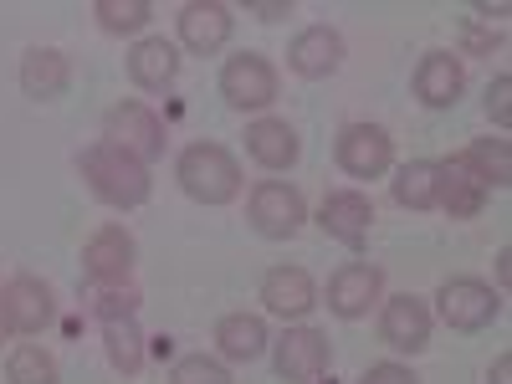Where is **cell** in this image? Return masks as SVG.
<instances>
[{"label":"cell","instance_id":"4dcf8cb0","mask_svg":"<svg viewBox=\"0 0 512 384\" xmlns=\"http://www.w3.org/2000/svg\"><path fill=\"white\" fill-rule=\"evenodd\" d=\"M359 384H420L405 364H374V369H364V379Z\"/></svg>","mask_w":512,"mask_h":384},{"label":"cell","instance_id":"8fae6325","mask_svg":"<svg viewBox=\"0 0 512 384\" xmlns=\"http://www.w3.org/2000/svg\"><path fill=\"white\" fill-rule=\"evenodd\" d=\"M0 313H6L11 333H41L52 323V292L47 282H36V277H11L6 287H0Z\"/></svg>","mask_w":512,"mask_h":384},{"label":"cell","instance_id":"d6986e66","mask_svg":"<svg viewBox=\"0 0 512 384\" xmlns=\"http://www.w3.org/2000/svg\"><path fill=\"white\" fill-rule=\"evenodd\" d=\"M128 77H134L139 88H149V93H164L169 82L180 77V52L169 47L164 36H149V41H139V47L128 52Z\"/></svg>","mask_w":512,"mask_h":384},{"label":"cell","instance_id":"ffe728a7","mask_svg":"<svg viewBox=\"0 0 512 384\" xmlns=\"http://www.w3.org/2000/svg\"><path fill=\"white\" fill-rule=\"evenodd\" d=\"M246 154L262 164V169H287L297 164V134H292V123L282 118H256L246 128Z\"/></svg>","mask_w":512,"mask_h":384},{"label":"cell","instance_id":"ac0fdd59","mask_svg":"<svg viewBox=\"0 0 512 384\" xmlns=\"http://www.w3.org/2000/svg\"><path fill=\"white\" fill-rule=\"evenodd\" d=\"M287 62H292L297 77H328V72H338V62H344V36L328 31V26H308L292 41Z\"/></svg>","mask_w":512,"mask_h":384},{"label":"cell","instance_id":"44dd1931","mask_svg":"<svg viewBox=\"0 0 512 384\" xmlns=\"http://www.w3.org/2000/svg\"><path fill=\"white\" fill-rule=\"evenodd\" d=\"M67 57L62 52H52V47H36V52H26L21 57V93L26 98H62L67 93Z\"/></svg>","mask_w":512,"mask_h":384},{"label":"cell","instance_id":"3957f363","mask_svg":"<svg viewBox=\"0 0 512 384\" xmlns=\"http://www.w3.org/2000/svg\"><path fill=\"white\" fill-rule=\"evenodd\" d=\"M103 144H113V149H123V154H134L139 164H149V159L164 154V123H159V113L144 108V103H118V108L108 113Z\"/></svg>","mask_w":512,"mask_h":384},{"label":"cell","instance_id":"83f0119b","mask_svg":"<svg viewBox=\"0 0 512 384\" xmlns=\"http://www.w3.org/2000/svg\"><path fill=\"white\" fill-rule=\"evenodd\" d=\"M88 308L103 318V323H118V318H134V308H139V292L134 287H123V282H108V287H98L93 282V297H88Z\"/></svg>","mask_w":512,"mask_h":384},{"label":"cell","instance_id":"5bb4252c","mask_svg":"<svg viewBox=\"0 0 512 384\" xmlns=\"http://www.w3.org/2000/svg\"><path fill=\"white\" fill-rule=\"evenodd\" d=\"M323 231L333 236V241H344V246H364L369 241V226H374V205H369V195H359V190H333L328 200H323Z\"/></svg>","mask_w":512,"mask_h":384},{"label":"cell","instance_id":"f546056e","mask_svg":"<svg viewBox=\"0 0 512 384\" xmlns=\"http://www.w3.org/2000/svg\"><path fill=\"white\" fill-rule=\"evenodd\" d=\"M487 113H492V123H497V128H507V123H512V77H507V72L487 88Z\"/></svg>","mask_w":512,"mask_h":384},{"label":"cell","instance_id":"603a6c76","mask_svg":"<svg viewBox=\"0 0 512 384\" xmlns=\"http://www.w3.org/2000/svg\"><path fill=\"white\" fill-rule=\"evenodd\" d=\"M436 190H441V164L431 159H415L395 175V200L410 210H436Z\"/></svg>","mask_w":512,"mask_h":384},{"label":"cell","instance_id":"5b68a950","mask_svg":"<svg viewBox=\"0 0 512 384\" xmlns=\"http://www.w3.org/2000/svg\"><path fill=\"white\" fill-rule=\"evenodd\" d=\"M436 303H441V318H446L456 333H477V328H487V323L502 313V297H497L487 282H477V277L446 282V287L436 292Z\"/></svg>","mask_w":512,"mask_h":384},{"label":"cell","instance_id":"8992f818","mask_svg":"<svg viewBox=\"0 0 512 384\" xmlns=\"http://www.w3.org/2000/svg\"><path fill=\"white\" fill-rule=\"evenodd\" d=\"M395 164V144L384 128L374 123H349L344 134H338V169L354 180H379L384 169Z\"/></svg>","mask_w":512,"mask_h":384},{"label":"cell","instance_id":"cb8c5ba5","mask_svg":"<svg viewBox=\"0 0 512 384\" xmlns=\"http://www.w3.org/2000/svg\"><path fill=\"white\" fill-rule=\"evenodd\" d=\"M103 344H108V359L118 374L134 379L144 369V338L134 328V318H118V323H103Z\"/></svg>","mask_w":512,"mask_h":384},{"label":"cell","instance_id":"836d02e7","mask_svg":"<svg viewBox=\"0 0 512 384\" xmlns=\"http://www.w3.org/2000/svg\"><path fill=\"white\" fill-rule=\"evenodd\" d=\"M492 384H512V359H507V354L492 364Z\"/></svg>","mask_w":512,"mask_h":384},{"label":"cell","instance_id":"7a4b0ae2","mask_svg":"<svg viewBox=\"0 0 512 384\" xmlns=\"http://www.w3.org/2000/svg\"><path fill=\"white\" fill-rule=\"evenodd\" d=\"M175 175H180L185 195L200 205H231L241 195V164L221 144H190L175 164Z\"/></svg>","mask_w":512,"mask_h":384},{"label":"cell","instance_id":"277c9868","mask_svg":"<svg viewBox=\"0 0 512 384\" xmlns=\"http://www.w3.org/2000/svg\"><path fill=\"white\" fill-rule=\"evenodd\" d=\"M251 226L262 231V236H272V241H287V236H297V226L308 221V205H303V195H297L292 185H282V180H262L251 190Z\"/></svg>","mask_w":512,"mask_h":384},{"label":"cell","instance_id":"484cf974","mask_svg":"<svg viewBox=\"0 0 512 384\" xmlns=\"http://www.w3.org/2000/svg\"><path fill=\"white\" fill-rule=\"evenodd\" d=\"M6 379L11 384H57V359L41 344H21L6 359Z\"/></svg>","mask_w":512,"mask_h":384},{"label":"cell","instance_id":"2e32d148","mask_svg":"<svg viewBox=\"0 0 512 384\" xmlns=\"http://www.w3.org/2000/svg\"><path fill=\"white\" fill-rule=\"evenodd\" d=\"M180 41L190 52H200V57L221 52L231 41V11L216 6V0H195V6L180 11Z\"/></svg>","mask_w":512,"mask_h":384},{"label":"cell","instance_id":"ba28073f","mask_svg":"<svg viewBox=\"0 0 512 384\" xmlns=\"http://www.w3.org/2000/svg\"><path fill=\"white\" fill-rule=\"evenodd\" d=\"M379 338L390 344L395 354H420L431 344V308L420 303V297H390L379 313Z\"/></svg>","mask_w":512,"mask_h":384},{"label":"cell","instance_id":"52a82bcc","mask_svg":"<svg viewBox=\"0 0 512 384\" xmlns=\"http://www.w3.org/2000/svg\"><path fill=\"white\" fill-rule=\"evenodd\" d=\"M221 98L231 108H267L277 98V72L262 52H241L221 67Z\"/></svg>","mask_w":512,"mask_h":384},{"label":"cell","instance_id":"4fadbf2b","mask_svg":"<svg viewBox=\"0 0 512 384\" xmlns=\"http://www.w3.org/2000/svg\"><path fill=\"white\" fill-rule=\"evenodd\" d=\"M436 205L451 210V221H472L477 210L487 205V180L477 175L472 164H466L461 154L441 164V190H436Z\"/></svg>","mask_w":512,"mask_h":384},{"label":"cell","instance_id":"e575fe53","mask_svg":"<svg viewBox=\"0 0 512 384\" xmlns=\"http://www.w3.org/2000/svg\"><path fill=\"white\" fill-rule=\"evenodd\" d=\"M11 333V323H6V313H0V338H6Z\"/></svg>","mask_w":512,"mask_h":384},{"label":"cell","instance_id":"e0dca14e","mask_svg":"<svg viewBox=\"0 0 512 384\" xmlns=\"http://www.w3.org/2000/svg\"><path fill=\"white\" fill-rule=\"evenodd\" d=\"M262 303L277 313V318H303L313 303H318V292H313V277L303 267H272L262 277Z\"/></svg>","mask_w":512,"mask_h":384},{"label":"cell","instance_id":"d6a6232c","mask_svg":"<svg viewBox=\"0 0 512 384\" xmlns=\"http://www.w3.org/2000/svg\"><path fill=\"white\" fill-rule=\"evenodd\" d=\"M246 11H251V16H262V21H282L292 6H282V0H251Z\"/></svg>","mask_w":512,"mask_h":384},{"label":"cell","instance_id":"f1b7e54d","mask_svg":"<svg viewBox=\"0 0 512 384\" xmlns=\"http://www.w3.org/2000/svg\"><path fill=\"white\" fill-rule=\"evenodd\" d=\"M169 384H231L226 364L221 359H205V354H185L175 364V374H169Z\"/></svg>","mask_w":512,"mask_h":384},{"label":"cell","instance_id":"9c48e42d","mask_svg":"<svg viewBox=\"0 0 512 384\" xmlns=\"http://www.w3.org/2000/svg\"><path fill=\"white\" fill-rule=\"evenodd\" d=\"M379 292H384V272L369 267V262H349V267H338L333 282H328V308L338 318H364L379 303Z\"/></svg>","mask_w":512,"mask_h":384},{"label":"cell","instance_id":"7c38bea8","mask_svg":"<svg viewBox=\"0 0 512 384\" xmlns=\"http://www.w3.org/2000/svg\"><path fill=\"white\" fill-rule=\"evenodd\" d=\"M82 272H88L98 287L128 282V272H134V236H128L123 226H103L88 246H82Z\"/></svg>","mask_w":512,"mask_h":384},{"label":"cell","instance_id":"4316f807","mask_svg":"<svg viewBox=\"0 0 512 384\" xmlns=\"http://www.w3.org/2000/svg\"><path fill=\"white\" fill-rule=\"evenodd\" d=\"M93 16L103 21V31H139L154 16V6L149 0H98Z\"/></svg>","mask_w":512,"mask_h":384},{"label":"cell","instance_id":"30bf717a","mask_svg":"<svg viewBox=\"0 0 512 384\" xmlns=\"http://www.w3.org/2000/svg\"><path fill=\"white\" fill-rule=\"evenodd\" d=\"M323 369H328V338L318 328H287L277 344V374L287 384H318Z\"/></svg>","mask_w":512,"mask_h":384},{"label":"cell","instance_id":"1f68e13d","mask_svg":"<svg viewBox=\"0 0 512 384\" xmlns=\"http://www.w3.org/2000/svg\"><path fill=\"white\" fill-rule=\"evenodd\" d=\"M497 41H502V31H497V26H492V31H487V26H466L461 47H466V52H492Z\"/></svg>","mask_w":512,"mask_h":384},{"label":"cell","instance_id":"6da1fadb","mask_svg":"<svg viewBox=\"0 0 512 384\" xmlns=\"http://www.w3.org/2000/svg\"><path fill=\"white\" fill-rule=\"evenodd\" d=\"M77 169H82V180L93 185V195L108 200V205H118V210L149 200V164H139L134 154H123V149H113V144L82 149Z\"/></svg>","mask_w":512,"mask_h":384},{"label":"cell","instance_id":"d4e9b609","mask_svg":"<svg viewBox=\"0 0 512 384\" xmlns=\"http://www.w3.org/2000/svg\"><path fill=\"white\" fill-rule=\"evenodd\" d=\"M461 159L487 180V190H502V185L512 180V149H507V139H477Z\"/></svg>","mask_w":512,"mask_h":384},{"label":"cell","instance_id":"9a60e30c","mask_svg":"<svg viewBox=\"0 0 512 384\" xmlns=\"http://www.w3.org/2000/svg\"><path fill=\"white\" fill-rule=\"evenodd\" d=\"M466 88V72H461V57L451 52H425V62L415 67V98L425 108H451Z\"/></svg>","mask_w":512,"mask_h":384},{"label":"cell","instance_id":"7402d4cb","mask_svg":"<svg viewBox=\"0 0 512 384\" xmlns=\"http://www.w3.org/2000/svg\"><path fill=\"white\" fill-rule=\"evenodd\" d=\"M216 344L226 359L236 364H251V359H262L267 354V323L256 318V313H231L216 323Z\"/></svg>","mask_w":512,"mask_h":384}]
</instances>
